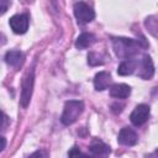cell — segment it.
<instances>
[{"label":"cell","instance_id":"obj_4","mask_svg":"<svg viewBox=\"0 0 158 158\" xmlns=\"http://www.w3.org/2000/svg\"><path fill=\"white\" fill-rule=\"evenodd\" d=\"M74 15L79 23H89L95 19V11L84 1H78L74 4Z\"/></svg>","mask_w":158,"mask_h":158},{"label":"cell","instance_id":"obj_12","mask_svg":"<svg viewBox=\"0 0 158 158\" xmlns=\"http://www.w3.org/2000/svg\"><path fill=\"white\" fill-rule=\"evenodd\" d=\"M131 94V88L127 84H112L110 86V95L116 99H126Z\"/></svg>","mask_w":158,"mask_h":158},{"label":"cell","instance_id":"obj_1","mask_svg":"<svg viewBox=\"0 0 158 158\" xmlns=\"http://www.w3.org/2000/svg\"><path fill=\"white\" fill-rule=\"evenodd\" d=\"M114 52L118 58L128 59L138 54L142 47H147V44H142L138 40L126 38V37H114L112 38Z\"/></svg>","mask_w":158,"mask_h":158},{"label":"cell","instance_id":"obj_18","mask_svg":"<svg viewBox=\"0 0 158 158\" xmlns=\"http://www.w3.org/2000/svg\"><path fill=\"white\" fill-rule=\"evenodd\" d=\"M9 5H10V0H1L0 1V15H2V14L6 12Z\"/></svg>","mask_w":158,"mask_h":158},{"label":"cell","instance_id":"obj_19","mask_svg":"<svg viewBox=\"0 0 158 158\" xmlns=\"http://www.w3.org/2000/svg\"><path fill=\"white\" fill-rule=\"evenodd\" d=\"M68 156H69V157H73V156H84V154H83L77 147H73V148L68 152Z\"/></svg>","mask_w":158,"mask_h":158},{"label":"cell","instance_id":"obj_10","mask_svg":"<svg viewBox=\"0 0 158 158\" xmlns=\"http://www.w3.org/2000/svg\"><path fill=\"white\" fill-rule=\"evenodd\" d=\"M89 151L93 156L96 157H106L110 154V147L100 139H94L89 147Z\"/></svg>","mask_w":158,"mask_h":158},{"label":"cell","instance_id":"obj_9","mask_svg":"<svg viewBox=\"0 0 158 158\" xmlns=\"http://www.w3.org/2000/svg\"><path fill=\"white\" fill-rule=\"evenodd\" d=\"M111 84V75L107 72H99L94 77V88L98 91L105 90Z\"/></svg>","mask_w":158,"mask_h":158},{"label":"cell","instance_id":"obj_15","mask_svg":"<svg viewBox=\"0 0 158 158\" xmlns=\"http://www.w3.org/2000/svg\"><path fill=\"white\" fill-rule=\"evenodd\" d=\"M107 56L105 53H96V52H89L88 54V63L91 67L101 65L107 60Z\"/></svg>","mask_w":158,"mask_h":158},{"label":"cell","instance_id":"obj_5","mask_svg":"<svg viewBox=\"0 0 158 158\" xmlns=\"http://www.w3.org/2000/svg\"><path fill=\"white\" fill-rule=\"evenodd\" d=\"M149 114H151V109L148 105L146 104H139L135 107V110L131 112L130 120L132 122L133 126H142L143 123L147 122V120L149 118Z\"/></svg>","mask_w":158,"mask_h":158},{"label":"cell","instance_id":"obj_2","mask_svg":"<svg viewBox=\"0 0 158 158\" xmlns=\"http://www.w3.org/2000/svg\"><path fill=\"white\" fill-rule=\"evenodd\" d=\"M84 111V102L80 100H68L64 104V109H63V114L60 116V121L63 125L69 126L72 123H74L78 117L81 115V112Z\"/></svg>","mask_w":158,"mask_h":158},{"label":"cell","instance_id":"obj_13","mask_svg":"<svg viewBox=\"0 0 158 158\" xmlns=\"http://www.w3.org/2000/svg\"><path fill=\"white\" fill-rule=\"evenodd\" d=\"M137 60L136 59H132V58H128V59H125L117 68V73L118 75H122V77H126V75H131L136 69H137Z\"/></svg>","mask_w":158,"mask_h":158},{"label":"cell","instance_id":"obj_14","mask_svg":"<svg viewBox=\"0 0 158 158\" xmlns=\"http://www.w3.org/2000/svg\"><path fill=\"white\" fill-rule=\"evenodd\" d=\"M95 40H96V37H95L93 33H90V32H84V33H81V35L77 38V41H75V47H77L78 49H85V48L90 47V46L95 42Z\"/></svg>","mask_w":158,"mask_h":158},{"label":"cell","instance_id":"obj_3","mask_svg":"<svg viewBox=\"0 0 158 158\" xmlns=\"http://www.w3.org/2000/svg\"><path fill=\"white\" fill-rule=\"evenodd\" d=\"M33 83H35V70L33 68L25 75L23 80H22V85H21V99H20V104L22 107H27L30 101H31V96H32V90H33Z\"/></svg>","mask_w":158,"mask_h":158},{"label":"cell","instance_id":"obj_7","mask_svg":"<svg viewBox=\"0 0 158 158\" xmlns=\"http://www.w3.org/2000/svg\"><path fill=\"white\" fill-rule=\"evenodd\" d=\"M138 77L144 79V80H148L153 77L154 74V65H153V62H152V58L148 56V54H144L143 58L141 59V63L138 64Z\"/></svg>","mask_w":158,"mask_h":158},{"label":"cell","instance_id":"obj_16","mask_svg":"<svg viewBox=\"0 0 158 158\" xmlns=\"http://www.w3.org/2000/svg\"><path fill=\"white\" fill-rule=\"evenodd\" d=\"M157 16H149L146 19V26L147 28L149 30V32L156 37L157 33H156V30H157Z\"/></svg>","mask_w":158,"mask_h":158},{"label":"cell","instance_id":"obj_6","mask_svg":"<svg viewBox=\"0 0 158 158\" xmlns=\"http://www.w3.org/2000/svg\"><path fill=\"white\" fill-rule=\"evenodd\" d=\"M28 22H30V20L26 14L14 15L9 20V25L11 27V30L14 31V33H16V35H23L28 30Z\"/></svg>","mask_w":158,"mask_h":158},{"label":"cell","instance_id":"obj_11","mask_svg":"<svg viewBox=\"0 0 158 158\" xmlns=\"http://www.w3.org/2000/svg\"><path fill=\"white\" fill-rule=\"evenodd\" d=\"M25 60V56L22 52L20 51H16V49H12V51H9L6 52L5 54V62L11 65V67H15V68H19L22 65Z\"/></svg>","mask_w":158,"mask_h":158},{"label":"cell","instance_id":"obj_21","mask_svg":"<svg viewBox=\"0 0 158 158\" xmlns=\"http://www.w3.org/2000/svg\"><path fill=\"white\" fill-rule=\"evenodd\" d=\"M35 156H47V153H43V152H36V153H32L31 157H35Z\"/></svg>","mask_w":158,"mask_h":158},{"label":"cell","instance_id":"obj_17","mask_svg":"<svg viewBox=\"0 0 158 158\" xmlns=\"http://www.w3.org/2000/svg\"><path fill=\"white\" fill-rule=\"evenodd\" d=\"M9 122H10L9 117H7L2 111H0V131L5 130V128L7 127V125H9Z\"/></svg>","mask_w":158,"mask_h":158},{"label":"cell","instance_id":"obj_20","mask_svg":"<svg viewBox=\"0 0 158 158\" xmlns=\"http://www.w3.org/2000/svg\"><path fill=\"white\" fill-rule=\"evenodd\" d=\"M5 147H6V139H5V137L0 136V152H1Z\"/></svg>","mask_w":158,"mask_h":158},{"label":"cell","instance_id":"obj_8","mask_svg":"<svg viewBox=\"0 0 158 158\" xmlns=\"http://www.w3.org/2000/svg\"><path fill=\"white\" fill-rule=\"evenodd\" d=\"M117 142L122 146H135L138 142V135L136 133L135 130L130 127H123L118 132Z\"/></svg>","mask_w":158,"mask_h":158}]
</instances>
